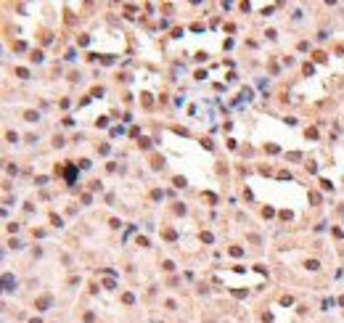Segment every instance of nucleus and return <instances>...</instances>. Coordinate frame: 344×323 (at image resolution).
Wrapping results in <instances>:
<instances>
[{
	"instance_id": "1",
	"label": "nucleus",
	"mask_w": 344,
	"mask_h": 323,
	"mask_svg": "<svg viewBox=\"0 0 344 323\" xmlns=\"http://www.w3.org/2000/svg\"><path fill=\"white\" fill-rule=\"evenodd\" d=\"M3 284H6V291H13V289H16V281H13L11 276H6V278H3Z\"/></svg>"
},
{
	"instance_id": "2",
	"label": "nucleus",
	"mask_w": 344,
	"mask_h": 323,
	"mask_svg": "<svg viewBox=\"0 0 344 323\" xmlns=\"http://www.w3.org/2000/svg\"><path fill=\"white\" fill-rule=\"evenodd\" d=\"M66 180H69V183L77 180V170H74V167H66Z\"/></svg>"
},
{
	"instance_id": "3",
	"label": "nucleus",
	"mask_w": 344,
	"mask_h": 323,
	"mask_svg": "<svg viewBox=\"0 0 344 323\" xmlns=\"http://www.w3.org/2000/svg\"><path fill=\"white\" fill-rule=\"evenodd\" d=\"M48 305H50V299H48V297H42V299H40V302H37V307H40V310H45Z\"/></svg>"
},
{
	"instance_id": "4",
	"label": "nucleus",
	"mask_w": 344,
	"mask_h": 323,
	"mask_svg": "<svg viewBox=\"0 0 344 323\" xmlns=\"http://www.w3.org/2000/svg\"><path fill=\"white\" fill-rule=\"evenodd\" d=\"M307 268H310V270H318L320 265H318V260H310V262H307Z\"/></svg>"
}]
</instances>
